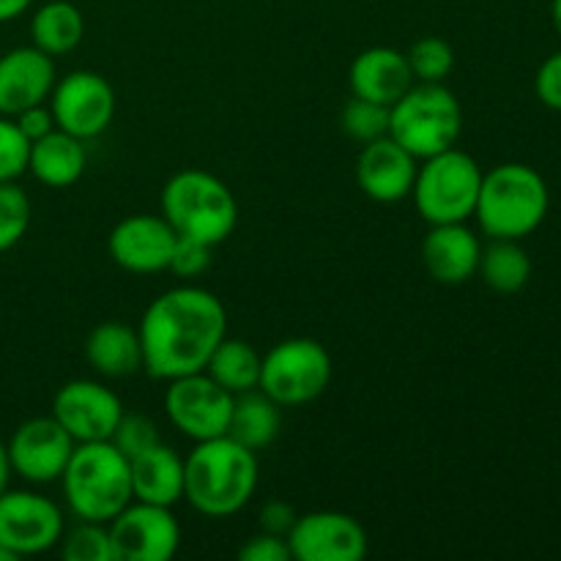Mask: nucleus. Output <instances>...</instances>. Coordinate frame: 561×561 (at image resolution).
Returning <instances> with one entry per match:
<instances>
[{
	"instance_id": "1",
	"label": "nucleus",
	"mask_w": 561,
	"mask_h": 561,
	"mask_svg": "<svg viewBox=\"0 0 561 561\" xmlns=\"http://www.w3.org/2000/svg\"><path fill=\"white\" fill-rule=\"evenodd\" d=\"M142 370L159 381L206 370L214 348L228 337V312L206 288L181 285L159 294L137 327Z\"/></svg>"
},
{
	"instance_id": "2",
	"label": "nucleus",
	"mask_w": 561,
	"mask_h": 561,
	"mask_svg": "<svg viewBox=\"0 0 561 561\" xmlns=\"http://www.w3.org/2000/svg\"><path fill=\"white\" fill-rule=\"evenodd\" d=\"M257 488V458L236 438L197 442L184 460V499L206 518H228L252 502Z\"/></svg>"
},
{
	"instance_id": "3",
	"label": "nucleus",
	"mask_w": 561,
	"mask_h": 561,
	"mask_svg": "<svg viewBox=\"0 0 561 561\" xmlns=\"http://www.w3.org/2000/svg\"><path fill=\"white\" fill-rule=\"evenodd\" d=\"M551 192L531 164L507 162L482 175L474 217L491 239H526L548 217Z\"/></svg>"
},
{
	"instance_id": "4",
	"label": "nucleus",
	"mask_w": 561,
	"mask_h": 561,
	"mask_svg": "<svg viewBox=\"0 0 561 561\" xmlns=\"http://www.w3.org/2000/svg\"><path fill=\"white\" fill-rule=\"evenodd\" d=\"M162 217L184 239L217 247L239 225V203L222 179L208 170H179L159 197Z\"/></svg>"
},
{
	"instance_id": "5",
	"label": "nucleus",
	"mask_w": 561,
	"mask_h": 561,
	"mask_svg": "<svg viewBox=\"0 0 561 561\" xmlns=\"http://www.w3.org/2000/svg\"><path fill=\"white\" fill-rule=\"evenodd\" d=\"M60 482L66 504L80 520L110 524L126 504L135 502L129 458L113 442L77 444Z\"/></svg>"
},
{
	"instance_id": "6",
	"label": "nucleus",
	"mask_w": 561,
	"mask_h": 561,
	"mask_svg": "<svg viewBox=\"0 0 561 561\" xmlns=\"http://www.w3.org/2000/svg\"><path fill=\"white\" fill-rule=\"evenodd\" d=\"M460 131L463 110L444 82H414L389 107V137L420 162L453 148Z\"/></svg>"
},
{
	"instance_id": "7",
	"label": "nucleus",
	"mask_w": 561,
	"mask_h": 561,
	"mask_svg": "<svg viewBox=\"0 0 561 561\" xmlns=\"http://www.w3.org/2000/svg\"><path fill=\"white\" fill-rule=\"evenodd\" d=\"M482 175L477 159L455 146L422 159L411 190L420 217L427 225H453L474 217Z\"/></svg>"
},
{
	"instance_id": "8",
	"label": "nucleus",
	"mask_w": 561,
	"mask_h": 561,
	"mask_svg": "<svg viewBox=\"0 0 561 561\" xmlns=\"http://www.w3.org/2000/svg\"><path fill=\"white\" fill-rule=\"evenodd\" d=\"M332 381V356L318 340L290 337L263 356L261 389L283 405H305L321 398Z\"/></svg>"
},
{
	"instance_id": "9",
	"label": "nucleus",
	"mask_w": 561,
	"mask_h": 561,
	"mask_svg": "<svg viewBox=\"0 0 561 561\" xmlns=\"http://www.w3.org/2000/svg\"><path fill=\"white\" fill-rule=\"evenodd\" d=\"M168 383L164 411H168L175 431L184 433L192 442L228 436L236 394L219 387L206 370L173 378Z\"/></svg>"
},
{
	"instance_id": "10",
	"label": "nucleus",
	"mask_w": 561,
	"mask_h": 561,
	"mask_svg": "<svg viewBox=\"0 0 561 561\" xmlns=\"http://www.w3.org/2000/svg\"><path fill=\"white\" fill-rule=\"evenodd\" d=\"M113 561H168L179 553L181 526L170 507L129 502L107 524Z\"/></svg>"
},
{
	"instance_id": "11",
	"label": "nucleus",
	"mask_w": 561,
	"mask_h": 561,
	"mask_svg": "<svg viewBox=\"0 0 561 561\" xmlns=\"http://www.w3.org/2000/svg\"><path fill=\"white\" fill-rule=\"evenodd\" d=\"M55 126L80 140L99 137L115 115V91L99 71H71L49 93Z\"/></svg>"
},
{
	"instance_id": "12",
	"label": "nucleus",
	"mask_w": 561,
	"mask_h": 561,
	"mask_svg": "<svg viewBox=\"0 0 561 561\" xmlns=\"http://www.w3.org/2000/svg\"><path fill=\"white\" fill-rule=\"evenodd\" d=\"M64 537L58 504L33 491L0 493V546L16 559L53 551Z\"/></svg>"
},
{
	"instance_id": "13",
	"label": "nucleus",
	"mask_w": 561,
	"mask_h": 561,
	"mask_svg": "<svg viewBox=\"0 0 561 561\" xmlns=\"http://www.w3.org/2000/svg\"><path fill=\"white\" fill-rule=\"evenodd\" d=\"M288 546L296 561H362L370 542L354 515L318 510L296 518L288 531Z\"/></svg>"
},
{
	"instance_id": "14",
	"label": "nucleus",
	"mask_w": 561,
	"mask_h": 561,
	"mask_svg": "<svg viewBox=\"0 0 561 561\" xmlns=\"http://www.w3.org/2000/svg\"><path fill=\"white\" fill-rule=\"evenodd\" d=\"M5 447H9L14 474H20L25 482H33V485H49V482H58L64 477L77 442L49 414L22 422Z\"/></svg>"
},
{
	"instance_id": "15",
	"label": "nucleus",
	"mask_w": 561,
	"mask_h": 561,
	"mask_svg": "<svg viewBox=\"0 0 561 561\" xmlns=\"http://www.w3.org/2000/svg\"><path fill=\"white\" fill-rule=\"evenodd\" d=\"M53 416L77 444L110 442L115 425L124 416V403L104 383L77 378L58 389L53 400Z\"/></svg>"
},
{
	"instance_id": "16",
	"label": "nucleus",
	"mask_w": 561,
	"mask_h": 561,
	"mask_svg": "<svg viewBox=\"0 0 561 561\" xmlns=\"http://www.w3.org/2000/svg\"><path fill=\"white\" fill-rule=\"evenodd\" d=\"M179 233L162 214H131L110 233V255L124 272L157 274L170 266Z\"/></svg>"
},
{
	"instance_id": "17",
	"label": "nucleus",
	"mask_w": 561,
	"mask_h": 561,
	"mask_svg": "<svg viewBox=\"0 0 561 561\" xmlns=\"http://www.w3.org/2000/svg\"><path fill=\"white\" fill-rule=\"evenodd\" d=\"M416 170H420V159L387 135L362 146L359 159H356V184L370 201L400 203L414 190Z\"/></svg>"
},
{
	"instance_id": "18",
	"label": "nucleus",
	"mask_w": 561,
	"mask_h": 561,
	"mask_svg": "<svg viewBox=\"0 0 561 561\" xmlns=\"http://www.w3.org/2000/svg\"><path fill=\"white\" fill-rule=\"evenodd\" d=\"M55 88V60L38 47H14L0 55V115L14 118L47 102Z\"/></svg>"
},
{
	"instance_id": "19",
	"label": "nucleus",
	"mask_w": 561,
	"mask_h": 561,
	"mask_svg": "<svg viewBox=\"0 0 561 561\" xmlns=\"http://www.w3.org/2000/svg\"><path fill=\"white\" fill-rule=\"evenodd\" d=\"M482 244L466 222L431 225L422 241V263L427 274L442 285H463L480 268Z\"/></svg>"
},
{
	"instance_id": "20",
	"label": "nucleus",
	"mask_w": 561,
	"mask_h": 561,
	"mask_svg": "<svg viewBox=\"0 0 561 561\" xmlns=\"http://www.w3.org/2000/svg\"><path fill=\"white\" fill-rule=\"evenodd\" d=\"M348 80L354 96L370 99V102L387 104V107H392L416 82L405 53L392 47H370L356 55Z\"/></svg>"
},
{
	"instance_id": "21",
	"label": "nucleus",
	"mask_w": 561,
	"mask_h": 561,
	"mask_svg": "<svg viewBox=\"0 0 561 561\" xmlns=\"http://www.w3.org/2000/svg\"><path fill=\"white\" fill-rule=\"evenodd\" d=\"M135 502L173 507L184 499V460L168 444H153L129 460Z\"/></svg>"
},
{
	"instance_id": "22",
	"label": "nucleus",
	"mask_w": 561,
	"mask_h": 561,
	"mask_svg": "<svg viewBox=\"0 0 561 561\" xmlns=\"http://www.w3.org/2000/svg\"><path fill=\"white\" fill-rule=\"evenodd\" d=\"M85 140L69 135L64 129H53L49 135L31 142V157H27V173L38 184L49 190H66L77 184L85 173Z\"/></svg>"
},
{
	"instance_id": "23",
	"label": "nucleus",
	"mask_w": 561,
	"mask_h": 561,
	"mask_svg": "<svg viewBox=\"0 0 561 561\" xmlns=\"http://www.w3.org/2000/svg\"><path fill=\"white\" fill-rule=\"evenodd\" d=\"M85 359L104 378L135 376L142 370L140 334L121 321L99 323L85 340Z\"/></svg>"
},
{
	"instance_id": "24",
	"label": "nucleus",
	"mask_w": 561,
	"mask_h": 561,
	"mask_svg": "<svg viewBox=\"0 0 561 561\" xmlns=\"http://www.w3.org/2000/svg\"><path fill=\"white\" fill-rule=\"evenodd\" d=\"M279 425H283L279 405L261 387L233 398V416H230L228 436L236 438L241 447L252 449V453L268 447L279 436Z\"/></svg>"
},
{
	"instance_id": "25",
	"label": "nucleus",
	"mask_w": 561,
	"mask_h": 561,
	"mask_svg": "<svg viewBox=\"0 0 561 561\" xmlns=\"http://www.w3.org/2000/svg\"><path fill=\"white\" fill-rule=\"evenodd\" d=\"M85 36L82 11L69 0H49L31 16V42L49 58L71 53Z\"/></svg>"
},
{
	"instance_id": "26",
	"label": "nucleus",
	"mask_w": 561,
	"mask_h": 561,
	"mask_svg": "<svg viewBox=\"0 0 561 561\" xmlns=\"http://www.w3.org/2000/svg\"><path fill=\"white\" fill-rule=\"evenodd\" d=\"M261 367L263 356L257 354V348H252L247 340L225 337L214 348L206 373L230 394H241L261 387Z\"/></svg>"
},
{
	"instance_id": "27",
	"label": "nucleus",
	"mask_w": 561,
	"mask_h": 561,
	"mask_svg": "<svg viewBox=\"0 0 561 561\" xmlns=\"http://www.w3.org/2000/svg\"><path fill=\"white\" fill-rule=\"evenodd\" d=\"M480 277L496 294H518L531 279V257L515 239H493L480 255Z\"/></svg>"
},
{
	"instance_id": "28",
	"label": "nucleus",
	"mask_w": 561,
	"mask_h": 561,
	"mask_svg": "<svg viewBox=\"0 0 561 561\" xmlns=\"http://www.w3.org/2000/svg\"><path fill=\"white\" fill-rule=\"evenodd\" d=\"M340 126H343L351 140L367 146V142L381 140V137L389 135V107L370 102V99L354 96L340 113Z\"/></svg>"
},
{
	"instance_id": "29",
	"label": "nucleus",
	"mask_w": 561,
	"mask_h": 561,
	"mask_svg": "<svg viewBox=\"0 0 561 561\" xmlns=\"http://www.w3.org/2000/svg\"><path fill=\"white\" fill-rule=\"evenodd\" d=\"M416 82H444L455 69L453 44L438 36H425L405 53Z\"/></svg>"
},
{
	"instance_id": "30",
	"label": "nucleus",
	"mask_w": 561,
	"mask_h": 561,
	"mask_svg": "<svg viewBox=\"0 0 561 561\" xmlns=\"http://www.w3.org/2000/svg\"><path fill=\"white\" fill-rule=\"evenodd\" d=\"M31 225V197L16 181L0 184V252L11 250Z\"/></svg>"
},
{
	"instance_id": "31",
	"label": "nucleus",
	"mask_w": 561,
	"mask_h": 561,
	"mask_svg": "<svg viewBox=\"0 0 561 561\" xmlns=\"http://www.w3.org/2000/svg\"><path fill=\"white\" fill-rule=\"evenodd\" d=\"M60 548V557L66 561H113V546H110L107 524L96 520H80V526L69 531Z\"/></svg>"
},
{
	"instance_id": "32",
	"label": "nucleus",
	"mask_w": 561,
	"mask_h": 561,
	"mask_svg": "<svg viewBox=\"0 0 561 561\" xmlns=\"http://www.w3.org/2000/svg\"><path fill=\"white\" fill-rule=\"evenodd\" d=\"M110 442L115 444V449H118L121 455H126V458L131 460L135 455L146 453V449H151L153 444L162 442V436H159V427L151 416L126 414L124 411V416H121V422L115 425Z\"/></svg>"
},
{
	"instance_id": "33",
	"label": "nucleus",
	"mask_w": 561,
	"mask_h": 561,
	"mask_svg": "<svg viewBox=\"0 0 561 561\" xmlns=\"http://www.w3.org/2000/svg\"><path fill=\"white\" fill-rule=\"evenodd\" d=\"M27 157H31V140L22 135L14 118L0 115V184L25 175Z\"/></svg>"
},
{
	"instance_id": "34",
	"label": "nucleus",
	"mask_w": 561,
	"mask_h": 561,
	"mask_svg": "<svg viewBox=\"0 0 561 561\" xmlns=\"http://www.w3.org/2000/svg\"><path fill=\"white\" fill-rule=\"evenodd\" d=\"M208 266H211V247L195 239H184V236L175 239L173 255H170V266H168L175 277L181 279L201 277Z\"/></svg>"
},
{
	"instance_id": "35",
	"label": "nucleus",
	"mask_w": 561,
	"mask_h": 561,
	"mask_svg": "<svg viewBox=\"0 0 561 561\" xmlns=\"http://www.w3.org/2000/svg\"><path fill=\"white\" fill-rule=\"evenodd\" d=\"M239 559L241 561H294V557H290L288 537L268 535V531H261V535L250 537V540L241 546Z\"/></svg>"
},
{
	"instance_id": "36",
	"label": "nucleus",
	"mask_w": 561,
	"mask_h": 561,
	"mask_svg": "<svg viewBox=\"0 0 561 561\" xmlns=\"http://www.w3.org/2000/svg\"><path fill=\"white\" fill-rule=\"evenodd\" d=\"M535 91L546 107L559 110L561 113V49L553 53L551 58L542 60V66L537 69Z\"/></svg>"
},
{
	"instance_id": "37",
	"label": "nucleus",
	"mask_w": 561,
	"mask_h": 561,
	"mask_svg": "<svg viewBox=\"0 0 561 561\" xmlns=\"http://www.w3.org/2000/svg\"><path fill=\"white\" fill-rule=\"evenodd\" d=\"M14 121H16V126H20L22 135H25L31 142L38 140V137L49 135L53 129H58V126H55V118H53V110L44 107V102L33 104V107L16 113Z\"/></svg>"
},
{
	"instance_id": "38",
	"label": "nucleus",
	"mask_w": 561,
	"mask_h": 561,
	"mask_svg": "<svg viewBox=\"0 0 561 561\" xmlns=\"http://www.w3.org/2000/svg\"><path fill=\"white\" fill-rule=\"evenodd\" d=\"M296 518H299V515H296V510L290 507L288 502H279V499H274V502L263 504L261 529L268 531V535L288 537V531L294 529Z\"/></svg>"
},
{
	"instance_id": "39",
	"label": "nucleus",
	"mask_w": 561,
	"mask_h": 561,
	"mask_svg": "<svg viewBox=\"0 0 561 561\" xmlns=\"http://www.w3.org/2000/svg\"><path fill=\"white\" fill-rule=\"evenodd\" d=\"M33 0H0V22H11L31 9Z\"/></svg>"
},
{
	"instance_id": "40",
	"label": "nucleus",
	"mask_w": 561,
	"mask_h": 561,
	"mask_svg": "<svg viewBox=\"0 0 561 561\" xmlns=\"http://www.w3.org/2000/svg\"><path fill=\"white\" fill-rule=\"evenodd\" d=\"M11 474H14V469H11L9 447H5V444L0 442V493L9 491V480H11Z\"/></svg>"
},
{
	"instance_id": "41",
	"label": "nucleus",
	"mask_w": 561,
	"mask_h": 561,
	"mask_svg": "<svg viewBox=\"0 0 561 561\" xmlns=\"http://www.w3.org/2000/svg\"><path fill=\"white\" fill-rule=\"evenodd\" d=\"M551 16H553V25H557V31L561 36V0H553L551 3Z\"/></svg>"
},
{
	"instance_id": "42",
	"label": "nucleus",
	"mask_w": 561,
	"mask_h": 561,
	"mask_svg": "<svg viewBox=\"0 0 561 561\" xmlns=\"http://www.w3.org/2000/svg\"><path fill=\"white\" fill-rule=\"evenodd\" d=\"M0 561H16V557H14V553L9 551V548L0 546Z\"/></svg>"
}]
</instances>
